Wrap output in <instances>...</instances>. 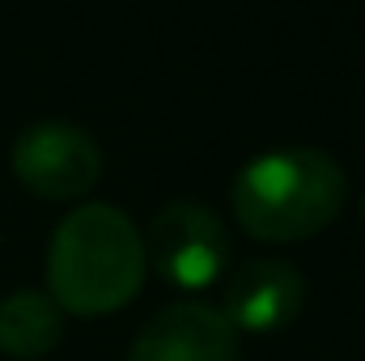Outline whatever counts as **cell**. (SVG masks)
<instances>
[{
  "label": "cell",
  "instance_id": "cell-1",
  "mask_svg": "<svg viewBox=\"0 0 365 361\" xmlns=\"http://www.w3.org/2000/svg\"><path fill=\"white\" fill-rule=\"evenodd\" d=\"M145 280V238L136 221L90 200L64 213L47 243V298L68 315H110L140 293Z\"/></svg>",
  "mask_w": 365,
  "mask_h": 361
},
{
  "label": "cell",
  "instance_id": "cell-8",
  "mask_svg": "<svg viewBox=\"0 0 365 361\" xmlns=\"http://www.w3.org/2000/svg\"><path fill=\"white\" fill-rule=\"evenodd\" d=\"M361 217H365V195H361Z\"/></svg>",
  "mask_w": 365,
  "mask_h": 361
},
{
  "label": "cell",
  "instance_id": "cell-6",
  "mask_svg": "<svg viewBox=\"0 0 365 361\" xmlns=\"http://www.w3.org/2000/svg\"><path fill=\"white\" fill-rule=\"evenodd\" d=\"M306 306V276L297 272V264L289 260H272V255H259V260H247L225 276V289H221V315L225 323L242 336H268L289 327Z\"/></svg>",
  "mask_w": 365,
  "mask_h": 361
},
{
  "label": "cell",
  "instance_id": "cell-3",
  "mask_svg": "<svg viewBox=\"0 0 365 361\" xmlns=\"http://www.w3.org/2000/svg\"><path fill=\"white\" fill-rule=\"evenodd\" d=\"M140 238L145 264L179 289H208L230 264L225 225L204 200H166Z\"/></svg>",
  "mask_w": 365,
  "mask_h": 361
},
{
  "label": "cell",
  "instance_id": "cell-7",
  "mask_svg": "<svg viewBox=\"0 0 365 361\" xmlns=\"http://www.w3.org/2000/svg\"><path fill=\"white\" fill-rule=\"evenodd\" d=\"M64 340V310L47 289H13L0 302V353L34 361Z\"/></svg>",
  "mask_w": 365,
  "mask_h": 361
},
{
  "label": "cell",
  "instance_id": "cell-2",
  "mask_svg": "<svg viewBox=\"0 0 365 361\" xmlns=\"http://www.w3.org/2000/svg\"><path fill=\"white\" fill-rule=\"evenodd\" d=\"M344 195V166L314 145L268 149L251 158L230 187L238 225L259 243H302L319 234L336 221Z\"/></svg>",
  "mask_w": 365,
  "mask_h": 361
},
{
  "label": "cell",
  "instance_id": "cell-5",
  "mask_svg": "<svg viewBox=\"0 0 365 361\" xmlns=\"http://www.w3.org/2000/svg\"><path fill=\"white\" fill-rule=\"evenodd\" d=\"M128 361H242V340L212 302L179 298L140 323Z\"/></svg>",
  "mask_w": 365,
  "mask_h": 361
},
{
  "label": "cell",
  "instance_id": "cell-4",
  "mask_svg": "<svg viewBox=\"0 0 365 361\" xmlns=\"http://www.w3.org/2000/svg\"><path fill=\"white\" fill-rule=\"evenodd\" d=\"M9 166L43 200H81L102 175V149L81 123L38 119L17 132Z\"/></svg>",
  "mask_w": 365,
  "mask_h": 361
}]
</instances>
